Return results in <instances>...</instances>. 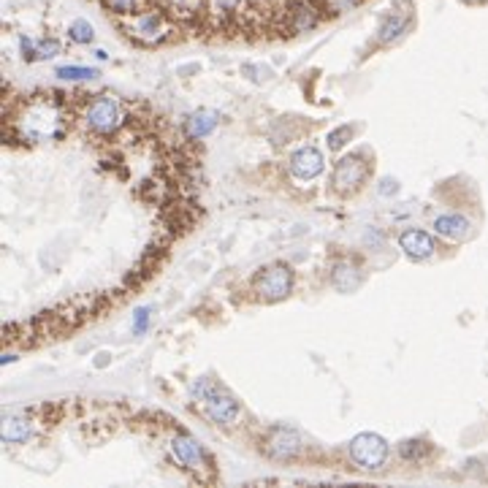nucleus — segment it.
I'll return each mask as SVG.
<instances>
[{
  "instance_id": "obj_1",
  "label": "nucleus",
  "mask_w": 488,
  "mask_h": 488,
  "mask_svg": "<svg viewBox=\"0 0 488 488\" xmlns=\"http://www.w3.org/2000/svg\"><path fill=\"white\" fill-rule=\"evenodd\" d=\"M122 27H125V33L133 38V41H139V44H163L166 38L174 36V22H171L163 11H158V8H144V11H136V14H128V17H122Z\"/></svg>"
},
{
  "instance_id": "obj_2",
  "label": "nucleus",
  "mask_w": 488,
  "mask_h": 488,
  "mask_svg": "<svg viewBox=\"0 0 488 488\" xmlns=\"http://www.w3.org/2000/svg\"><path fill=\"white\" fill-rule=\"evenodd\" d=\"M195 391H201V399H204V415H207L212 423H217V426H231V423H236L239 420V404L231 399L228 394L223 391H217V388H209V385H195Z\"/></svg>"
},
{
  "instance_id": "obj_3",
  "label": "nucleus",
  "mask_w": 488,
  "mask_h": 488,
  "mask_svg": "<svg viewBox=\"0 0 488 488\" xmlns=\"http://www.w3.org/2000/svg\"><path fill=\"white\" fill-rule=\"evenodd\" d=\"M22 133L33 141L52 139V136L60 133V114L46 103H33L22 117Z\"/></svg>"
},
{
  "instance_id": "obj_4",
  "label": "nucleus",
  "mask_w": 488,
  "mask_h": 488,
  "mask_svg": "<svg viewBox=\"0 0 488 488\" xmlns=\"http://www.w3.org/2000/svg\"><path fill=\"white\" fill-rule=\"evenodd\" d=\"M350 456L364 470H380L388 458V442L377 434H358L350 442Z\"/></svg>"
},
{
  "instance_id": "obj_5",
  "label": "nucleus",
  "mask_w": 488,
  "mask_h": 488,
  "mask_svg": "<svg viewBox=\"0 0 488 488\" xmlns=\"http://www.w3.org/2000/svg\"><path fill=\"white\" fill-rule=\"evenodd\" d=\"M171 451L176 456V461L185 467L188 472H193L198 480H201V475L207 470H212V461H209V456L204 453V448L188 437V434H176L174 439H171Z\"/></svg>"
},
{
  "instance_id": "obj_6",
  "label": "nucleus",
  "mask_w": 488,
  "mask_h": 488,
  "mask_svg": "<svg viewBox=\"0 0 488 488\" xmlns=\"http://www.w3.org/2000/svg\"><path fill=\"white\" fill-rule=\"evenodd\" d=\"M255 288L266 301H280L293 288V271L288 266H271L255 280Z\"/></svg>"
},
{
  "instance_id": "obj_7",
  "label": "nucleus",
  "mask_w": 488,
  "mask_h": 488,
  "mask_svg": "<svg viewBox=\"0 0 488 488\" xmlns=\"http://www.w3.org/2000/svg\"><path fill=\"white\" fill-rule=\"evenodd\" d=\"M369 176V166L361 155H350V158H342L334 169V188L339 193H350V190H358Z\"/></svg>"
},
{
  "instance_id": "obj_8",
  "label": "nucleus",
  "mask_w": 488,
  "mask_h": 488,
  "mask_svg": "<svg viewBox=\"0 0 488 488\" xmlns=\"http://www.w3.org/2000/svg\"><path fill=\"white\" fill-rule=\"evenodd\" d=\"M87 125L98 133H112L120 128V106L114 98H98L87 109Z\"/></svg>"
},
{
  "instance_id": "obj_9",
  "label": "nucleus",
  "mask_w": 488,
  "mask_h": 488,
  "mask_svg": "<svg viewBox=\"0 0 488 488\" xmlns=\"http://www.w3.org/2000/svg\"><path fill=\"white\" fill-rule=\"evenodd\" d=\"M266 453L277 461H290L301 453V437L290 429H274L266 439Z\"/></svg>"
},
{
  "instance_id": "obj_10",
  "label": "nucleus",
  "mask_w": 488,
  "mask_h": 488,
  "mask_svg": "<svg viewBox=\"0 0 488 488\" xmlns=\"http://www.w3.org/2000/svg\"><path fill=\"white\" fill-rule=\"evenodd\" d=\"M290 171L299 179H315L323 171V155L315 147H304L290 158Z\"/></svg>"
},
{
  "instance_id": "obj_11",
  "label": "nucleus",
  "mask_w": 488,
  "mask_h": 488,
  "mask_svg": "<svg viewBox=\"0 0 488 488\" xmlns=\"http://www.w3.org/2000/svg\"><path fill=\"white\" fill-rule=\"evenodd\" d=\"M318 22H320V11L312 3H296V6L288 11V30H290L293 36L309 33Z\"/></svg>"
},
{
  "instance_id": "obj_12",
  "label": "nucleus",
  "mask_w": 488,
  "mask_h": 488,
  "mask_svg": "<svg viewBox=\"0 0 488 488\" xmlns=\"http://www.w3.org/2000/svg\"><path fill=\"white\" fill-rule=\"evenodd\" d=\"M399 244H402V250H404L410 258H415V261H423V258H429L434 252V239L426 231H418V228L404 231L402 239H399Z\"/></svg>"
},
{
  "instance_id": "obj_13",
  "label": "nucleus",
  "mask_w": 488,
  "mask_h": 488,
  "mask_svg": "<svg viewBox=\"0 0 488 488\" xmlns=\"http://www.w3.org/2000/svg\"><path fill=\"white\" fill-rule=\"evenodd\" d=\"M364 280V274H361V269H358L356 263L350 261H342L334 266V271H331V285L337 288L339 293H353L358 285Z\"/></svg>"
},
{
  "instance_id": "obj_14",
  "label": "nucleus",
  "mask_w": 488,
  "mask_h": 488,
  "mask_svg": "<svg viewBox=\"0 0 488 488\" xmlns=\"http://www.w3.org/2000/svg\"><path fill=\"white\" fill-rule=\"evenodd\" d=\"M410 22H413V17H410V14H402V11H391L388 17L380 22V30H377V38H380L383 44H388V41H396V38L402 36V33H407Z\"/></svg>"
},
{
  "instance_id": "obj_15",
  "label": "nucleus",
  "mask_w": 488,
  "mask_h": 488,
  "mask_svg": "<svg viewBox=\"0 0 488 488\" xmlns=\"http://www.w3.org/2000/svg\"><path fill=\"white\" fill-rule=\"evenodd\" d=\"M434 228L445 239H464L470 233V220L461 217V214H442V217L434 220Z\"/></svg>"
},
{
  "instance_id": "obj_16",
  "label": "nucleus",
  "mask_w": 488,
  "mask_h": 488,
  "mask_svg": "<svg viewBox=\"0 0 488 488\" xmlns=\"http://www.w3.org/2000/svg\"><path fill=\"white\" fill-rule=\"evenodd\" d=\"M27 437H30V423L25 418H14V415L3 418V439L6 442H25Z\"/></svg>"
},
{
  "instance_id": "obj_17",
  "label": "nucleus",
  "mask_w": 488,
  "mask_h": 488,
  "mask_svg": "<svg viewBox=\"0 0 488 488\" xmlns=\"http://www.w3.org/2000/svg\"><path fill=\"white\" fill-rule=\"evenodd\" d=\"M214 125H217V114L198 112L188 120V133L193 136V139H201V136H207V133L214 131Z\"/></svg>"
},
{
  "instance_id": "obj_18",
  "label": "nucleus",
  "mask_w": 488,
  "mask_h": 488,
  "mask_svg": "<svg viewBox=\"0 0 488 488\" xmlns=\"http://www.w3.org/2000/svg\"><path fill=\"white\" fill-rule=\"evenodd\" d=\"M68 38H71L74 44H90V41L95 38L93 25L84 22V19H79V22H74V25L68 27Z\"/></svg>"
},
{
  "instance_id": "obj_19",
  "label": "nucleus",
  "mask_w": 488,
  "mask_h": 488,
  "mask_svg": "<svg viewBox=\"0 0 488 488\" xmlns=\"http://www.w3.org/2000/svg\"><path fill=\"white\" fill-rule=\"evenodd\" d=\"M141 3L144 0H103V6L109 11H114V14H120V17H128V14L141 11Z\"/></svg>"
},
{
  "instance_id": "obj_20",
  "label": "nucleus",
  "mask_w": 488,
  "mask_h": 488,
  "mask_svg": "<svg viewBox=\"0 0 488 488\" xmlns=\"http://www.w3.org/2000/svg\"><path fill=\"white\" fill-rule=\"evenodd\" d=\"M57 76L76 82V79H93V76H98V71L95 68H79V65H63V68H57Z\"/></svg>"
},
{
  "instance_id": "obj_21",
  "label": "nucleus",
  "mask_w": 488,
  "mask_h": 488,
  "mask_svg": "<svg viewBox=\"0 0 488 488\" xmlns=\"http://www.w3.org/2000/svg\"><path fill=\"white\" fill-rule=\"evenodd\" d=\"M242 3L244 0H209V6H212L214 14H228V17L239 14L242 11Z\"/></svg>"
},
{
  "instance_id": "obj_22",
  "label": "nucleus",
  "mask_w": 488,
  "mask_h": 488,
  "mask_svg": "<svg viewBox=\"0 0 488 488\" xmlns=\"http://www.w3.org/2000/svg\"><path fill=\"white\" fill-rule=\"evenodd\" d=\"M358 3H361V0H323V8H326V14L339 17V14L350 11V8H356Z\"/></svg>"
},
{
  "instance_id": "obj_23",
  "label": "nucleus",
  "mask_w": 488,
  "mask_h": 488,
  "mask_svg": "<svg viewBox=\"0 0 488 488\" xmlns=\"http://www.w3.org/2000/svg\"><path fill=\"white\" fill-rule=\"evenodd\" d=\"M350 136H353L350 125H342V128H337V131L328 133V147H331V150H342V147H345V141H347Z\"/></svg>"
},
{
  "instance_id": "obj_24",
  "label": "nucleus",
  "mask_w": 488,
  "mask_h": 488,
  "mask_svg": "<svg viewBox=\"0 0 488 488\" xmlns=\"http://www.w3.org/2000/svg\"><path fill=\"white\" fill-rule=\"evenodd\" d=\"M423 453H429V448H426L423 442H418V439H410V442H402V456H404V458H410V461H415V458H420Z\"/></svg>"
},
{
  "instance_id": "obj_25",
  "label": "nucleus",
  "mask_w": 488,
  "mask_h": 488,
  "mask_svg": "<svg viewBox=\"0 0 488 488\" xmlns=\"http://www.w3.org/2000/svg\"><path fill=\"white\" fill-rule=\"evenodd\" d=\"M38 46V57H55L60 52V44H57L55 38H49V41H41L36 44Z\"/></svg>"
},
{
  "instance_id": "obj_26",
  "label": "nucleus",
  "mask_w": 488,
  "mask_h": 488,
  "mask_svg": "<svg viewBox=\"0 0 488 488\" xmlns=\"http://www.w3.org/2000/svg\"><path fill=\"white\" fill-rule=\"evenodd\" d=\"M147 318H150V312H147V309H139V318H136V331H144Z\"/></svg>"
}]
</instances>
